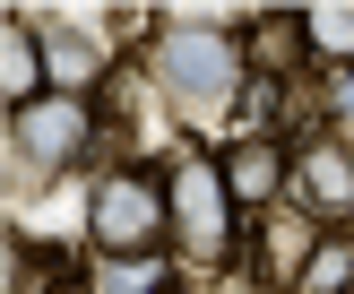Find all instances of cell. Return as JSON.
Here are the masks:
<instances>
[{
  "mask_svg": "<svg viewBox=\"0 0 354 294\" xmlns=\"http://www.w3.org/2000/svg\"><path fill=\"white\" fill-rule=\"evenodd\" d=\"M303 61H311L303 9H268V17H251V26H242V69H251V78L294 86V69H303Z\"/></svg>",
  "mask_w": 354,
  "mask_h": 294,
  "instance_id": "8",
  "label": "cell"
},
{
  "mask_svg": "<svg viewBox=\"0 0 354 294\" xmlns=\"http://www.w3.org/2000/svg\"><path fill=\"white\" fill-rule=\"evenodd\" d=\"M303 26H311V52L328 69H354V9H303Z\"/></svg>",
  "mask_w": 354,
  "mask_h": 294,
  "instance_id": "11",
  "label": "cell"
},
{
  "mask_svg": "<svg viewBox=\"0 0 354 294\" xmlns=\"http://www.w3.org/2000/svg\"><path fill=\"white\" fill-rule=\"evenodd\" d=\"M104 121H95V104L86 95H44L35 113H9V156L17 165H69V156H86V138H95Z\"/></svg>",
  "mask_w": 354,
  "mask_h": 294,
  "instance_id": "4",
  "label": "cell"
},
{
  "mask_svg": "<svg viewBox=\"0 0 354 294\" xmlns=\"http://www.w3.org/2000/svg\"><path fill=\"white\" fill-rule=\"evenodd\" d=\"M303 294H354V242H320V259H311V277H303Z\"/></svg>",
  "mask_w": 354,
  "mask_h": 294,
  "instance_id": "12",
  "label": "cell"
},
{
  "mask_svg": "<svg viewBox=\"0 0 354 294\" xmlns=\"http://www.w3.org/2000/svg\"><path fill=\"white\" fill-rule=\"evenodd\" d=\"M286 199L303 208L311 225H346L354 217V147L337 130L311 138V147H294V190H286Z\"/></svg>",
  "mask_w": 354,
  "mask_h": 294,
  "instance_id": "5",
  "label": "cell"
},
{
  "mask_svg": "<svg viewBox=\"0 0 354 294\" xmlns=\"http://www.w3.org/2000/svg\"><path fill=\"white\" fill-rule=\"evenodd\" d=\"M156 294H182V286H156Z\"/></svg>",
  "mask_w": 354,
  "mask_h": 294,
  "instance_id": "15",
  "label": "cell"
},
{
  "mask_svg": "<svg viewBox=\"0 0 354 294\" xmlns=\"http://www.w3.org/2000/svg\"><path fill=\"white\" fill-rule=\"evenodd\" d=\"M44 61H52V78L95 86V69H113V44H86V35H69L61 17H44Z\"/></svg>",
  "mask_w": 354,
  "mask_h": 294,
  "instance_id": "10",
  "label": "cell"
},
{
  "mask_svg": "<svg viewBox=\"0 0 354 294\" xmlns=\"http://www.w3.org/2000/svg\"><path fill=\"white\" fill-rule=\"evenodd\" d=\"M320 113L337 121V138H354V69H328V86H320Z\"/></svg>",
  "mask_w": 354,
  "mask_h": 294,
  "instance_id": "14",
  "label": "cell"
},
{
  "mask_svg": "<svg viewBox=\"0 0 354 294\" xmlns=\"http://www.w3.org/2000/svg\"><path fill=\"white\" fill-rule=\"evenodd\" d=\"M52 61H44V35H26V17H9V44H0V86H9V113H35L52 95Z\"/></svg>",
  "mask_w": 354,
  "mask_h": 294,
  "instance_id": "9",
  "label": "cell"
},
{
  "mask_svg": "<svg viewBox=\"0 0 354 294\" xmlns=\"http://www.w3.org/2000/svg\"><path fill=\"white\" fill-rule=\"evenodd\" d=\"M165 190H173V234L190 242V259L225 268V242L251 234V225H242V208H234V190H225V173L207 165L199 147H182V156H173V173H165Z\"/></svg>",
  "mask_w": 354,
  "mask_h": 294,
  "instance_id": "2",
  "label": "cell"
},
{
  "mask_svg": "<svg viewBox=\"0 0 354 294\" xmlns=\"http://www.w3.org/2000/svg\"><path fill=\"white\" fill-rule=\"evenodd\" d=\"M242 242L259 251V286H303L328 234H320V225H311V217H303L294 199H277L268 217H251V234H242Z\"/></svg>",
  "mask_w": 354,
  "mask_h": 294,
  "instance_id": "7",
  "label": "cell"
},
{
  "mask_svg": "<svg viewBox=\"0 0 354 294\" xmlns=\"http://www.w3.org/2000/svg\"><path fill=\"white\" fill-rule=\"evenodd\" d=\"M277 104H286L277 78H242V138H277Z\"/></svg>",
  "mask_w": 354,
  "mask_h": 294,
  "instance_id": "13",
  "label": "cell"
},
{
  "mask_svg": "<svg viewBox=\"0 0 354 294\" xmlns=\"http://www.w3.org/2000/svg\"><path fill=\"white\" fill-rule=\"evenodd\" d=\"M86 225H95V242L113 259H156L165 234H173V190L156 182V173H104Z\"/></svg>",
  "mask_w": 354,
  "mask_h": 294,
  "instance_id": "1",
  "label": "cell"
},
{
  "mask_svg": "<svg viewBox=\"0 0 354 294\" xmlns=\"http://www.w3.org/2000/svg\"><path fill=\"white\" fill-rule=\"evenodd\" d=\"M216 173H225V190H234L242 225H251V217H268V208L294 190V147L286 138H234V147L216 156Z\"/></svg>",
  "mask_w": 354,
  "mask_h": 294,
  "instance_id": "6",
  "label": "cell"
},
{
  "mask_svg": "<svg viewBox=\"0 0 354 294\" xmlns=\"http://www.w3.org/2000/svg\"><path fill=\"white\" fill-rule=\"evenodd\" d=\"M156 78H165L182 104H216L225 86H234V78H251V69H242V44L207 35V17H182V26L156 44Z\"/></svg>",
  "mask_w": 354,
  "mask_h": 294,
  "instance_id": "3",
  "label": "cell"
}]
</instances>
